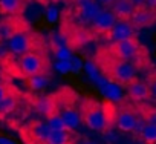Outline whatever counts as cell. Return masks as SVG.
<instances>
[{
	"mask_svg": "<svg viewBox=\"0 0 156 144\" xmlns=\"http://www.w3.org/2000/svg\"><path fill=\"white\" fill-rule=\"evenodd\" d=\"M78 109H80V118L81 123L89 127L90 130H97V132H104L107 130L112 123H115L116 120V112L118 109L115 107L113 103L110 101H98L95 98H89L84 97L80 104H78Z\"/></svg>",
	"mask_w": 156,
	"mask_h": 144,
	"instance_id": "6da1fadb",
	"label": "cell"
},
{
	"mask_svg": "<svg viewBox=\"0 0 156 144\" xmlns=\"http://www.w3.org/2000/svg\"><path fill=\"white\" fill-rule=\"evenodd\" d=\"M95 64L103 74L104 80L116 86H127L136 78V67L130 61L112 55L107 48L100 49L95 57Z\"/></svg>",
	"mask_w": 156,
	"mask_h": 144,
	"instance_id": "7a4b0ae2",
	"label": "cell"
},
{
	"mask_svg": "<svg viewBox=\"0 0 156 144\" xmlns=\"http://www.w3.org/2000/svg\"><path fill=\"white\" fill-rule=\"evenodd\" d=\"M48 67H49L48 58L41 52H38L35 49L20 55L19 69H20V75L22 77L29 78L32 75L43 74V72H48Z\"/></svg>",
	"mask_w": 156,
	"mask_h": 144,
	"instance_id": "3957f363",
	"label": "cell"
},
{
	"mask_svg": "<svg viewBox=\"0 0 156 144\" xmlns=\"http://www.w3.org/2000/svg\"><path fill=\"white\" fill-rule=\"evenodd\" d=\"M139 113L135 107H132V104H122L121 107H118L116 112V120L115 124L121 132H133L139 127Z\"/></svg>",
	"mask_w": 156,
	"mask_h": 144,
	"instance_id": "277c9868",
	"label": "cell"
},
{
	"mask_svg": "<svg viewBox=\"0 0 156 144\" xmlns=\"http://www.w3.org/2000/svg\"><path fill=\"white\" fill-rule=\"evenodd\" d=\"M52 129L44 121H34L23 129V138L28 144H46Z\"/></svg>",
	"mask_w": 156,
	"mask_h": 144,
	"instance_id": "5b68a950",
	"label": "cell"
},
{
	"mask_svg": "<svg viewBox=\"0 0 156 144\" xmlns=\"http://www.w3.org/2000/svg\"><path fill=\"white\" fill-rule=\"evenodd\" d=\"M8 48H9V51L12 54L23 55V54H26L29 51H34L35 41H34V38H32L31 34H28L25 31H17L8 40Z\"/></svg>",
	"mask_w": 156,
	"mask_h": 144,
	"instance_id": "8992f818",
	"label": "cell"
},
{
	"mask_svg": "<svg viewBox=\"0 0 156 144\" xmlns=\"http://www.w3.org/2000/svg\"><path fill=\"white\" fill-rule=\"evenodd\" d=\"M136 28L132 25L130 20H118L113 28L104 35V38L109 43H116V41H122L132 37H136Z\"/></svg>",
	"mask_w": 156,
	"mask_h": 144,
	"instance_id": "52a82bcc",
	"label": "cell"
},
{
	"mask_svg": "<svg viewBox=\"0 0 156 144\" xmlns=\"http://www.w3.org/2000/svg\"><path fill=\"white\" fill-rule=\"evenodd\" d=\"M118 22L116 16L112 13V9H107V8H103L100 11V14L95 17V20L90 23V31L94 34H98V35H106L112 28L113 25Z\"/></svg>",
	"mask_w": 156,
	"mask_h": 144,
	"instance_id": "ba28073f",
	"label": "cell"
},
{
	"mask_svg": "<svg viewBox=\"0 0 156 144\" xmlns=\"http://www.w3.org/2000/svg\"><path fill=\"white\" fill-rule=\"evenodd\" d=\"M103 9V6L97 2V0H94L92 3L86 5V6H81V8H75V19L76 22L80 23L81 26L84 25H90L95 17L100 14V11Z\"/></svg>",
	"mask_w": 156,
	"mask_h": 144,
	"instance_id": "9c48e42d",
	"label": "cell"
},
{
	"mask_svg": "<svg viewBox=\"0 0 156 144\" xmlns=\"http://www.w3.org/2000/svg\"><path fill=\"white\" fill-rule=\"evenodd\" d=\"M130 22L135 28H147L156 22V11L147 8V6H138L135 8Z\"/></svg>",
	"mask_w": 156,
	"mask_h": 144,
	"instance_id": "30bf717a",
	"label": "cell"
},
{
	"mask_svg": "<svg viewBox=\"0 0 156 144\" xmlns=\"http://www.w3.org/2000/svg\"><path fill=\"white\" fill-rule=\"evenodd\" d=\"M126 88H127V92H129L130 100H133V101H136V103H139V101H147L148 98H151L147 81H141V80L135 78V80L130 81Z\"/></svg>",
	"mask_w": 156,
	"mask_h": 144,
	"instance_id": "8fae6325",
	"label": "cell"
},
{
	"mask_svg": "<svg viewBox=\"0 0 156 144\" xmlns=\"http://www.w3.org/2000/svg\"><path fill=\"white\" fill-rule=\"evenodd\" d=\"M110 9L118 20H130L135 11V5L130 0H115V3L110 6Z\"/></svg>",
	"mask_w": 156,
	"mask_h": 144,
	"instance_id": "7c38bea8",
	"label": "cell"
},
{
	"mask_svg": "<svg viewBox=\"0 0 156 144\" xmlns=\"http://www.w3.org/2000/svg\"><path fill=\"white\" fill-rule=\"evenodd\" d=\"M35 109L43 115V117H51L54 113H57V101L54 95H48V97H40L35 101Z\"/></svg>",
	"mask_w": 156,
	"mask_h": 144,
	"instance_id": "4fadbf2b",
	"label": "cell"
},
{
	"mask_svg": "<svg viewBox=\"0 0 156 144\" xmlns=\"http://www.w3.org/2000/svg\"><path fill=\"white\" fill-rule=\"evenodd\" d=\"M46 144H75V135L73 130H52Z\"/></svg>",
	"mask_w": 156,
	"mask_h": 144,
	"instance_id": "5bb4252c",
	"label": "cell"
},
{
	"mask_svg": "<svg viewBox=\"0 0 156 144\" xmlns=\"http://www.w3.org/2000/svg\"><path fill=\"white\" fill-rule=\"evenodd\" d=\"M25 9L23 0H0V13L6 16H17Z\"/></svg>",
	"mask_w": 156,
	"mask_h": 144,
	"instance_id": "9a60e30c",
	"label": "cell"
},
{
	"mask_svg": "<svg viewBox=\"0 0 156 144\" xmlns=\"http://www.w3.org/2000/svg\"><path fill=\"white\" fill-rule=\"evenodd\" d=\"M139 139L142 141V144H156V123H144L139 127Z\"/></svg>",
	"mask_w": 156,
	"mask_h": 144,
	"instance_id": "2e32d148",
	"label": "cell"
},
{
	"mask_svg": "<svg viewBox=\"0 0 156 144\" xmlns=\"http://www.w3.org/2000/svg\"><path fill=\"white\" fill-rule=\"evenodd\" d=\"M49 83V75L48 72H43V74H37V75H32L28 78L26 85L31 91H41L43 88H46Z\"/></svg>",
	"mask_w": 156,
	"mask_h": 144,
	"instance_id": "e0dca14e",
	"label": "cell"
},
{
	"mask_svg": "<svg viewBox=\"0 0 156 144\" xmlns=\"http://www.w3.org/2000/svg\"><path fill=\"white\" fill-rule=\"evenodd\" d=\"M16 106H17V100L12 95L5 97L2 101H0V117L6 115V113H11L16 109Z\"/></svg>",
	"mask_w": 156,
	"mask_h": 144,
	"instance_id": "ac0fdd59",
	"label": "cell"
},
{
	"mask_svg": "<svg viewBox=\"0 0 156 144\" xmlns=\"http://www.w3.org/2000/svg\"><path fill=\"white\" fill-rule=\"evenodd\" d=\"M54 54H55L57 60H72V52L66 45H55Z\"/></svg>",
	"mask_w": 156,
	"mask_h": 144,
	"instance_id": "d6986e66",
	"label": "cell"
},
{
	"mask_svg": "<svg viewBox=\"0 0 156 144\" xmlns=\"http://www.w3.org/2000/svg\"><path fill=\"white\" fill-rule=\"evenodd\" d=\"M48 124H49V127L52 130H63V129H66V124H64L63 118L58 113H54V115L48 117Z\"/></svg>",
	"mask_w": 156,
	"mask_h": 144,
	"instance_id": "ffe728a7",
	"label": "cell"
},
{
	"mask_svg": "<svg viewBox=\"0 0 156 144\" xmlns=\"http://www.w3.org/2000/svg\"><path fill=\"white\" fill-rule=\"evenodd\" d=\"M14 32H17V29L12 26V23L5 22V23L0 25V37H2V38H8V40H9Z\"/></svg>",
	"mask_w": 156,
	"mask_h": 144,
	"instance_id": "44dd1931",
	"label": "cell"
},
{
	"mask_svg": "<svg viewBox=\"0 0 156 144\" xmlns=\"http://www.w3.org/2000/svg\"><path fill=\"white\" fill-rule=\"evenodd\" d=\"M147 85H148V89H150V95L151 98H156V70L150 72L147 75Z\"/></svg>",
	"mask_w": 156,
	"mask_h": 144,
	"instance_id": "7402d4cb",
	"label": "cell"
},
{
	"mask_svg": "<svg viewBox=\"0 0 156 144\" xmlns=\"http://www.w3.org/2000/svg\"><path fill=\"white\" fill-rule=\"evenodd\" d=\"M55 69L60 74H67V72L72 70V61L70 60H58L55 64Z\"/></svg>",
	"mask_w": 156,
	"mask_h": 144,
	"instance_id": "603a6c76",
	"label": "cell"
},
{
	"mask_svg": "<svg viewBox=\"0 0 156 144\" xmlns=\"http://www.w3.org/2000/svg\"><path fill=\"white\" fill-rule=\"evenodd\" d=\"M46 19H48L49 22H55V20L58 19V11H57V8L49 6V8L46 9Z\"/></svg>",
	"mask_w": 156,
	"mask_h": 144,
	"instance_id": "cb8c5ba5",
	"label": "cell"
},
{
	"mask_svg": "<svg viewBox=\"0 0 156 144\" xmlns=\"http://www.w3.org/2000/svg\"><path fill=\"white\" fill-rule=\"evenodd\" d=\"M92 2H94V0H72V3H73L75 8L86 6V5H89V3H92Z\"/></svg>",
	"mask_w": 156,
	"mask_h": 144,
	"instance_id": "d4e9b609",
	"label": "cell"
},
{
	"mask_svg": "<svg viewBox=\"0 0 156 144\" xmlns=\"http://www.w3.org/2000/svg\"><path fill=\"white\" fill-rule=\"evenodd\" d=\"M9 95V92H8V89L3 86V85H0V101H2L5 97H8Z\"/></svg>",
	"mask_w": 156,
	"mask_h": 144,
	"instance_id": "484cf974",
	"label": "cell"
},
{
	"mask_svg": "<svg viewBox=\"0 0 156 144\" xmlns=\"http://www.w3.org/2000/svg\"><path fill=\"white\" fill-rule=\"evenodd\" d=\"M97 2H98L101 6H109V8H110V6L115 3V0H97Z\"/></svg>",
	"mask_w": 156,
	"mask_h": 144,
	"instance_id": "4316f807",
	"label": "cell"
},
{
	"mask_svg": "<svg viewBox=\"0 0 156 144\" xmlns=\"http://www.w3.org/2000/svg\"><path fill=\"white\" fill-rule=\"evenodd\" d=\"M145 6L153 9V11H156V0H145Z\"/></svg>",
	"mask_w": 156,
	"mask_h": 144,
	"instance_id": "83f0119b",
	"label": "cell"
},
{
	"mask_svg": "<svg viewBox=\"0 0 156 144\" xmlns=\"http://www.w3.org/2000/svg\"><path fill=\"white\" fill-rule=\"evenodd\" d=\"M130 2L135 5V8H138V6H145V0H130Z\"/></svg>",
	"mask_w": 156,
	"mask_h": 144,
	"instance_id": "f1b7e54d",
	"label": "cell"
},
{
	"mask_svg": "<svg viewBox=\"0 0 156 144\" xmlns=\"http://www.w3.org/2000/svg\"><path fill=\"white\" fill-rule=\"evenodd\" d=\"M0 144H16L12 139L9 138H5V136H0Z\"/></svg>",
	"mask_w": 156,
	"mask_h": 144,
	"instance_id": "f546056e",
	"label": "cell"
},
{
	"mask_svg": "<svg viewBox=\"0 0 156 144\" xmlns=\"http://www.w3.org/2000/svg\"><path fill=\"white\" fill-rule=\"evenodd\" d=\"M81 144H97V142H92V141H84V142H81Z\"/></svg>",
	"mask_w": 156,
	"mask_h": 144,
	"instance_id": "4dcf8cb0",
	"label": "cell"
},
{
	"mask_svg": "<svg viewBox=\"0 0 156 144\" xmlns=\"http://www.w3.org/2000/svg\"><path fill=\"white\" fill-rule=\"evenodd\" d=\"M69 2H72V0H69Z\"/></svg>",
	"mask_w": 156,
	"mask_h": 144,
	"instance_id": "1f68e13d",
	"label": "cell"
},
{
	"mask_svg": "<svg viewBox=\"0 0 156 144\" xmlns=\"http://www.w3.org/2000/svg\"><path fill=\"white\" fill-rule=\"evenodd\" d=\"M0 38H2V37H0Z\"/></svg>",
	"mask_w": 156,
	"mask_h": 144,
	"instance_id": "d6a6232c",
	"label": "cell"
}]
</instances>
